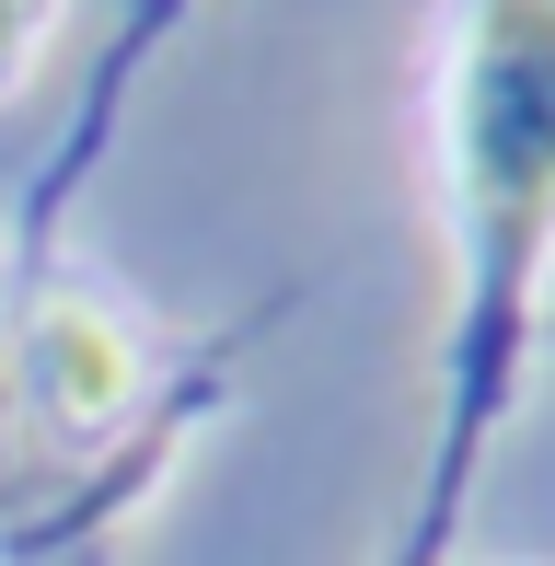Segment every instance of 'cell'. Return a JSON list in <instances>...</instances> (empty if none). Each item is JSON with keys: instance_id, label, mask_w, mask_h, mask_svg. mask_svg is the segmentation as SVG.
I'll list each match as a JSON object with an SVG mask.
<instances>
[{"instance_id": "obj_1", "label": "cell", "mask_w": 555, "mask_h": 566, "mask_svg": "<svg viewBox=\"0 0 555 566\" xmlns=\"http://www.w3.org/2000/svg\"><path fill=\"white\" fill-rule=\"evenodd\" d=\"M463 197L498 266L555 231V0H486L463 59Z\"/></svg>"}, {"instance_id": "obj_2", "label": "cell", "mask_w": 555, "mask_h": 566, "mask_svg": "<svg viewBox=\"0 0 555 566\" xmlns=\"http://www.w3.org/2000/svg\"><path fill=\"white\" fill-rule=\"evenodd\" d=\"M46 358H59V405H70V417H105V405H116V347L93 336L82 313L46 324Z\"/></svg>"}]
</instances>
